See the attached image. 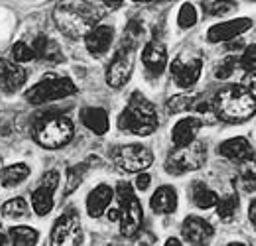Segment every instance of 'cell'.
<instances>
[{
  "instance_id": "38",
  "label": "cell",
  "mask_w": 256,
  "mask_h": 246,
  "mask_svg": "<svg viewBox=\"0 0 256 246\" xmlns=\"http://www.w3.org/2000/svg\"><path fill=\"white\" fill-rule=\"evenodd\" d=\"M244 89L250 92L256 100V69L248 75V77H246V87H244Z\"/></svg>"
},
{
  "instance_id": "40",
  "label": "cell",
  "mask_w": 256,
  "mask_h": 246,
  "mask_svg": "<svg viewBox=\"0 0 256 246\" xmlns=\"http://www.w3.org/2000/svg\"><path fill=\"white\" fill-rule=\"evenodd\" d=\"M164 246H184V244H182L178 238H170V240H168V242H166Z\"/></svg>"
},
{
  "instance_id": "35",
  "label": "cell",
  "mask_w": 256,
  "mask_h": 246,
  "mask_svg": "<svg viewBox=\"0 0 256 246\" xmlns=\"http://www.w3.org/2000/svg\"><path fill=\"white\" fill-rule=\"evenodd\" d=\"M201 6L205 10V14H209V16H224L236 8L234 2H203Z\"/></svg>"
},
{
  "instance_id": "3",
  "label": "cell",
  "mask_w": 256,
  "mask_h": 246,
  "mask_svg": "<svg viewBox=\"0 0 256 246\" xmlns=\"http://www.w3.org/2000/svg\"><path fill=\"white\" fill-rule=\"evenodd\" d=\"M100 18L96 8H87V4H58L54 10V22L58 30L69 40L85 38L95 28V22Z\"/></svg>"
},
{
  "instance_id": "12",
  "label": "cell",
  "mask_w": 256,
  "mask_h": 246,
  "mask_svg": "<svg viewBox=\"0 0 256 246\" xmlns=\"http://www.w3.org/2000/svg\"><path fill=\"white\" fill-rule=\"evenodd\" d=\"M58 185H60V174L58 172L44 174L40 187L32 193V209L38 216H46L52 213V209L56 205L54 193H56Z\"/></svg>"
},
{
  "instance_id": "20",
  "label": "cell",
  "mask_w": 256,
  "mask_h": 246,
  "mask_svg": "<svg viewBox=\"0 0 256 246\" xmlns=\"http://www.w3.org/2000/svg\"><path fill=\"white\" fill-rule=\"evenodd\" d=\"M112 199H114V189L110 185H96L95 189L89 193V197H87V211H89V215L93 216V218L102 216L108 211Z\"/></svg>"
},
{
  "instance_id": "15",
  "label": "cell",
  "mask_w": 256,
  "mask_h": 246,
  "mask_svg": "<svg viewBox=\"0 0 256 246\" xmlns=\"http://www.w3.org/2000/svg\"><path fill=\"white\" fill-rule=\"evenodd\" d=\"M28 81V71L10 60H0V91L12 92L20 91Z\"/></svg>"
},
{
  "instance_id": "8",
  "label": "cell",
  "mask_w": 256,
  "mask_h": 246,
  "mask_svg": "<svg viewBox=\"0 0 256 246\" xmlns=\"http://www.w3.org/2000/svg\"><path fill=\"white\" fill-rule=\"evenodd\" d=\"M112 162L126 174H144L154 164V154L142 144H126L112 150Z\"/></svg>"
},
{
  "instance_id": "27",
  "label": "cell",
  "mask_w": 256,
  "mask_h": 246,
  "mask_svg": "<svg viewBox=\"0 0 256 246\" xmlns=\"http://www.w3.org/2000/svg\"><path fill=\"white\" fill-rule=\"evenodd\" d=\"M89 172V166L87 164H77V166H71L67 170V178H65V189L64 195L69 197L71 193H75L79 189V185L85 182V176Z\"/></svg>"
},
{
  "instance_id": "37",
  "label": "cell",
  "mask_w": 256,
  "mask_h": 246,
  "mask_svg": "<svg viewBox=\"0 0 256 246\" xmlns=\"http://www.w3.org/2000/svg\"><path fill=\"white\" fill-rule=\"evenodd\" d=\"M136 187H138L140 191H146V189L150 187V176H148V174H138V178H136Z\"/></svg>"
},
{
  "instance_id": "21",
  "label": "cell",
  "mask_w": 256,
  "mask_h": 246,
  "mask_svg": "<svg viewBox=\"0 0 256 246\" xmlns=\"http://www.w3.org/2000/svg\"><path fill=\"white\" fill-rule=\"evenodd\" d=\"M150 207L156 215H172L178 209V191L170 185L158 187L150 199Z\"/></svg>"
},
{
  "instance_id": "16",
  "label": "cell",
  "mask_w": 256,
  "mask_h": 246,
  "mask_svg": "<svg viewBox=\"0 0 256 246\" xmlns=\"http://www.w3.org/2000/svg\"><path fill=\"white\" fill-rule=\"evenodd\" d=\"M142 63H144V67H146L150 77H160L162 73L166 71V67H168V50H166V46L158 40L148 42L146 48L142 50Z\"/></svg>"
},
{
  "instance_id": "28",
  "label": "cell",
  "mask_w": 256,
  "mask_h": 246,
  "mask_svg": "<svg viewBox=\"0 0 256 246\" xmlns=\"http://www.w3.org/2000/svg\"><path fill=\"white\" fill-rule=\"evenodd\" d=\"M238 184L242 187V191L246 193H252L256 191V160H248L240 166V172H238Z\"/></svg>"
},
{
  "instance_id": "19",
  "label": "cell",
  "mask_w": 256,
  "mask_h": 246,
  "mask_svg": "<svg viewBox=\"0 0 256 246\" xmlns=\"http://www.w3.org/2000/svg\"><path fill=\"white\" fill-rule=\"evenodd\" d=\"M219 154L230 160V162H236V164H244L248 160L254 158V150L250 146V142L242 136H236V138H228L224 140L223 144L219 146Z\"/></svg>"
},
{
  "instance_id": "4",
  "label": "cell",
  "mask_w": 256,
  "mask_h": 246,
  "mask_svg": "<svg viewBox=\"0 0 256 246\" xmlns=\"http://www.w3.org/2000/svg\"><path fill=\"white\" fill-rule=\"evenodd\" d=\"M73 122L64 114L50 112L38 116L34 124V140L46 150H60L73 140Z\"/></svg>"
},
{
  "instance_id": "9",
  "label": "cell",
  "mask_w": 256,
  "mask_h": 246,
  "mask_svg": "<svg viewBox=\"0 0 256 246\" xmlns=\"http://www.w3.org/2000/svg\"><path fill=\"white\" fill-rule=\"evenodd\" d=\"M170 69H172V77H174L176 85L182 87V89H190L201 77L203 58L197 52H182L172 62Z\"/></svg>"
},
{
  "instance_id": "36",
  "label": "cell",
  "mask_w": 256,
  "mask_h": 246,
  "mask_svg": "<svg viewBox=\"0 0 256 246\" xmlns=\"http://www.w3.org/2000/svg\"><path fill=\"white\" fill-rule=\"evenodd\" d=\"M240 67H242L244 71H250V73L256 69V44L244 50V54H242V58H240Z\"/></svg>"
},
{
  "instance_id": "25",
  "label": "cell",
  "mask_w": 256,
  "mask_h": 246,
  "mask_svg": "<svg viewBox=\"0 0 256 246\" xmlns=\"http://www.w3.org/2000/svg\"><path fill=\"white\" fill-rule=\"evenodd\" d=\"M30 178V168L26 164H12L0 170V184L4 187H16Z\"/></svg>"
},
{
  "instance_id": "24",
  "label": "cell",
  "mask_w": 256,
  "mask_h": 246,
  "mask_svg": "<svg viewBox=\"0 0 256 246\" xmlns=\"http://www.w3.org/2000/svg\"><path fill=\"white\" fill-rule=\"evenodd\" d=\"M190 193H192V201L195 203V207H199V209L217 207V203L221 199L213 189H209L203 182H193Z\"/></svg>"
},
{
  "instance_id": "18",
  "label": "cell",
  "mask_w": 256,
  "mask_h": 246,
  "mask_svg": "<svg viewBox=\"0 0 256 246\" xmlns=\"http://www.w3.org/2000/svg\"><path fill=\"white\" fill-rule=\"evenodd\" d=\"M201 118H197V116H190V118H182L180 122L174 126V130H172V142H174V146L176 148H188V146H192L193 142H195V138H197V134H199V130H201Z\"/></svg>"
},
{
  "instance_id": "7",
  "label": "cell",
  "mask_w": 256,
  "mask_h": 246,
  "mask_svg": "<svg viewBox=\"0 0 256 246\" xmlns=\"http://www.w3.org/2000/svg\"><path fill=\"white\" fill-rule=\"evenodd\" d=\"M207 162V150L201 142H193L188 148H176L166 160V172L170 176H184L188 172H197Z\"/></svg>"
},
{
  "instance_id": "29",
  "label": "cell",
  "mask_w": 256,
  "mask_h": 246,
  "mask_svg": "<svg viewBox=\"0 0 256 246\" xmlns=\"http://www.w3.org/2000/svg\"><path fill=\"white\" fill-rule=\"evenodd\" d=\"M28 203H26V199H22V197H16V199H10L8 203H4L2 205V215L6 216V218H24V216L28 215Z\"/></svg>"
},
{
  "instance_id": "32",
  "label": "cell",
  "mask_w": 256,
  "mask_h": 246,
  "mask_svg": "<svg viewBox=\"0 0 256 246\" xmlns=\"http://www.w3.org/2000/svg\"><path fill=\"white\" fill-rule=\"evenodd\" d=\"M12 60L14 63H28L36 60V52L32 48V42H18L12 46Z\"/></svg>"
},
{
  "instance_id": "5",
  "label": "cell",
  "mask_w": 256,
  "mask_h": 246,
  "mask_svg": "<svg viewBox=\"0 0 256 246\" xmlns=\"http://www.w3.org/2000/svg\"><path fill=\"white\" fill-rule=\"evenodd\" d=\"M116 199H118V213H120V234L132 238L140 228H142V222H144V211H142V203L140 199L136 197L132 185L126 182H120L116 187Z\"/></svg>"
},
{
  "instance_id": "23",
  "label": "cell",
  "mask_w": 256,
  "mask_h": 246,
  "mask_svg": "<svg viewBox=\"0 0 256 246\" xmlns=\"http://www.w3.org/2000/svg\"><path fill=\"white\" fill-rule=\"evenodd\" d=\"M81 122L85 128H89L93 134L96 136H102L108 132V114L104 108H98V106H87L81 110Z\"/></svg>"
},
{
  "instance_id": "17",
  "label": "cell",
  "mask_w": 256,
  "mask_h": 246,
  "mask_svg": "<svg viewBox=\"0 0 256 246\" xmlns=\"http://www.w3.org/2000/svg\"><path fill=\"white\" fill-rule=\"evenodd\" d=\"M112 42H114V28L112 26H104V24L95 26L85 36V46H87L89 54L95 56V58L106 56L110 46H112Z\"/></svg>"
},
{
  "instance_id": "14",
  "label": "cell",
  "mask_w": 256,
  "mask_h": 246,
  "mask_svg": "<svg viewBox=\"0 0 256 246\" xmlns=\"http://www.w3.org/2000/svg\"><path fill=\"white\" fill-rule=\"evenodd\" d=\"M252 28V20L250 18H236V20H228L215 24L213 28L207 32V42L209 44H221V42H230L236 36L244 34Z\"/></svg>"
},
{
  "instance_id": "1",
  "label": "cell",
  "mask_w": 256,
  "mask_h": 246,
  "mask_svg": "<svg viewBox=\"0 0 256 246\" xmlns=\"http://www.w3.org/2000/svg\"><path fill=\"white\" fill-rule=\"evenodd\" d=\"M213 112L219 120L228 124H242L256 114V100L240 85H226L211 100Z\"/></svg>"
},
{
  "instance_id": "31",
  "label": "cell",
  "mask_w": 256,
  "mask_h": 246,
  "mask_svg": "<svg viewBox=\"0 0 256 246\" xmlns=\"http://www.w3.org/2000/svg\"><path fill=\"white\" fill-rule=\"evenodd\" d=\"M195 100H197L195 94H176V96H172V98L168 100V110H170L172 114L186 112V110L193 108Z\"/></svg>"
},
{
  "instance_id": "13",
  "label": "cell",
  "mask_w": 256,
  "mask_h": 246,
  "mask_svg": "<svg viewBox=\"0 0 256 246\" xmlns=\"http://www.w3.org/2000/svg\"><path fill=\"white\" fill-rule=\"evenodd\" d=\"M182 234L186 238V242L190 246H207L211 242L215 230L211 226L209 220L201 218V216H188L182 224Z\"/></svg>"
},
{
  "instance_id": "39",
  "label": "cell",
  "mask_w": 256,
  "mask_h": 246,
  "mask_svg": "<svg viewBox=\"0 0 256 246\" xmlns=\"http://www.w3.org/2000/svg\"><path fill=\"white\" fill-rule=\"evenodd\" d=\"M248 218H250V222L256 226V199L250 203V207H248Z\"/></svg>"
},
{
  "instance_id": "11",
  "label": "cell",
  "mask_w": 256,
  "mask_h": 246,
  "mask_svg": "<svg viewBox=\"0 0 256 246\" xmlns=\"http://www.w3.org/2000/svg\"><path fill=\"white\" fill-rule=\"evenodd\" d=\"M132 69H134V50L128 46H122L106 67V77H104L106 85L110 89L124 87L132 75Z\"/></svg>"
},
{
  "instance_id": "34",
  "label": "cell",
  "mask_w": 256,
  "mask_h": 246,
  "mask_svg": "<svg viewBox=\"0 0 256 246\" xmlns=\"http://www.w3.org/2000/svg\"><path fill=\"white\" fill-rule=\"evenodd\" d=\"M236 65H238V60H236V56H226L223 62L217 65V69H215V77L217 79H228L234 71H236Z\"/></svg>"
},
{
  "instance_id": "22",
  "label": "cell",
  "mask_w": 256,
  "mask_h": 246,
  "mask_svg": "<svg viewBox=\"0 0 256 246\" xmlns=\"http://www.w3.org/2000/svg\"><path fill=\"white\" fill-rule=\"evenodd\" d=\"M32 48L36 52V60H44L48 63H62L64 62V52L58 46V42H54L48 36H38L32 40Z\"/></svg>"
},
{
  "instance_id": "2",
  "label": "cell",
  "mask_w": 256,
  "mask_h": 246,
  "mask_svg": "<svg viewBox=\"0 0 256 246\" xmlns=\"http://www.w3.org/2000/svg\"><path fill=\"white\" fill-rule=\"evenodd\" d=\"M118 128L134 136H150L158 130V110L142 92H132L118 116Z\"/></svg>"
},
{
  "instance_id": "43",
  "label": "cell",
  "mask_w": 256,
  "mask_h": 246,
  "mask_svg": "<svg viewBox=\"0 0 256 246\" xmlns=\"http://www.w3.org/2000/svg\"><path fill=\"white\" fill-rule=\"evenodd\" d=\"M0 170H2V158H0Z\"/></svg>"
},
{
  "instance_id": "33",
  "label": "cell",
  "mask_w": 256,
  "mask_h": 246,
  "mask_svg": "<svg viewBox=\"0 0 256 246\" xmlns=\"http://www.w3.org/2000/svg\"><path fill=\"white\" fill-rule=\"evenodd\" d=\"M178 24L180 28L184 30H190L197 24V10L192 2H186L182 8H180V14H178Z\"/></svg>"
},
{
  "instance_id": "41",
  "label": "cell",
  "mask_w": 256,
  "mask_h": 246,
  "mask_svg": "<svg viewBox=\"0 0 256 246\" xmlns=\"http://www.w3.org/2000/svg\"><path fill=\"white\" fill-rule=\"evenodd\" d=\"M6 244V236H4V232H2V226H0V246Z\"/></svg>"
},
{
  "instance_id": "10",
  "label": "cell",
  "mask_w": 256,
  "mask_h": 246,
  "mask_svg": "<svg viewBox=\"0 0 256 246\" xmlns=\"http://www.w3.org/2000/svg\"><path fill=\"white\" fill-rule=\"evenodd\" d=\"M50 246H83V228L75 211H67L56 220Z\"/></svg>"
},
{
  "instance_id": "30",
  "label": "cell",
  "mask_w": 256,
  "mask_h": 246,
  "mask_svg": "<svg viewBox=\"0 0 256 246\" xmlns=\"http://www.w3.org/2000/svg\"><path fill=\"white\" fill-rule=\"evenodd\" d=\"M238 211V197L236 195H226L221 197L217 203V215L221 220H230Z\"/></svg>"
},
{
  "instance_id": "6",
  "label": "cell",
  "mask_w": 256,
  "mask_h": 246,
  "mask_svg": "<svg viewBox=\"0 0 256 246\" xmlns=\"http://www.w3.org/2000/svg\"><path fill=\"white\" fill-rule=\"evenodd\" d=\"M77 92L75 83L69 77H56L46 75L40 83H36L32 89L26 91V100L30 104H46L52 100H62Z\"/></svg>"
},
{
  "instance_id": "26",
  "label": "cell",
  "mask_w": 256,
  "mask_h": 246,
  "mask_svg": "<svg viewBox=\"0 0 256 246\" xmlns=\"http://www.w3.org/2000/svg\"><path fill=\"white\" fill-rule=\"evenodd\" d=\"M12 246H36L40 240V232L32 226H14L8 232Z\"/></svg>"
},
{
  "instance_id": "42",
  "label": "cell",
  "mask_w": 256,
  "mask_h": 246,
  "mask_svg": "<svg viewBox=\"0 0 256 246\" xmlns=\"http://www.w3.org/2000/svg\"><path fill=\"white\" fill-rule=\"evenodd\" d=\"M228 246H246V244H242V242H232V244H228Z\"/></svg>"
}]
</instances>
